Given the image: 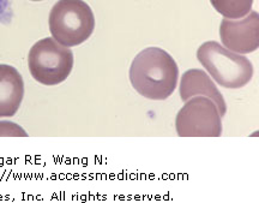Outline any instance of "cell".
<instances>
[{"mask_svg": "<svg viewBox=\"0 0 259 203\" xmlns=\"http://www.w3.org/2000/svg\"><path fill=\"white\" fill-rule=\"evenodd\" d=\"M48 23L57 43L73 47L92 36L95 29V16L83 0H59L51 10Z\"/></svg>", "mask_w": 259, "mask_h": 203, "instance_id": "cell-2", "label": "cell"}, {"mask_svg": "<svg viewBox=\"0 0 259 203\" xmlns=\"http://www.w3.org/2000/svg\"><path fill=\"white\" fill-rule=\"evenodd\" d=\"M221 115L208 98H191L178 112L177 133L181 137H219L222 135Z\"/></svg>", "mask_w": 259, "mask_h": 203, "instance_id": "cell-5", "label": "cell"}, {"mask_svg": "<svg viewBox=\"0 0 259 203\" xmlns=\"http://www.w3.org/2000/svg\"><path fill=\"white\" fill-rule=\"evenodd\" d=\"M73 53L54 38H42L29 51L28 66L32 78L44 86H57L70 76Z\"/></svg>", "mask_w": 259, "mask_h": 203, "instance_id": "cell-4", "label": "cell"}, {"mask_svg": "<svg viewBox=\"0 0 259 203\" xmlns=\"http://www.w3.org/2000/svg\"><path fill=\"white\" fill-rule=\"evenodd\" d=\"M11 18L10 0H0V21L6 22Z\"/></svg>", "mask_w": 259, "mask_h": 203, "instance_id": "cell-11", "label": "cell"}, {"mask_svg": "<svg viewBox=\"0 0 259 203\" xmlns=\"http://www.w3.org/2000/svg\"><path fill=\"white\" fill-rule=\"evenodd\" d=\"M0 136H22L27 137L28 134L25 133L19 125L12 121H0Z\"/></svg>", "mask_w": 259, "mask_h": 203, "instance_id": "cell-10", "label": "cell"}, {"mask_svg": "<svg viewBox=\"0 0 259 203\" xmlns=\"http://www.w3.org/2000/svg\"><path fill=\"white\" fill-rule=\"evenodd\" d=\"M213 9L228 19H240L251 12L253 0H210Z\"/></svg>", "mask_w": 259, "mask_h": 203, "instance_id": "cell-9", "label": "cell"}, {"mask_svg": "<svg viewBox=\"0 0 259 203\" xmlns=\"http://www.w3.org/2000/svg\"><path fill=\"white\" fill-rule=\"evenodd\" d=\"M220 36L227 50L232 52H254L259 46V15L252 11L240 21L225 18L220 25Z\"/></svg>", "mask_w": 259, "mask_h": 203, "instance_id": "cell-6", "label": "cell"}, {"mask_svg": "<svg viewBox=\"0 0 259 203\" xmlns=\"http://www.w3.org/2000/svg\"><path fill=\"white\" fill-rule=\"evenodd\" d=\"M24 98V82L14 66L0 64V117H14Z\"/></svg>", "mask_w": 259, "mask_h": 203, "instance_id": "cell-8", "label": "cell"}, {"mask_svg": "<svg viewBox=\"0 0 259 203\" xmlns=\"http://www.w3.org/2000/svg\"><path fill=\"white\" fill-rule=\"evenodd\" d=\"M179 93L183 101H187L197 95L205 96L216 105L221 117L226 114L227 105L223 95L205 71L200 69L187 70L181 77Z\"/></svg>", "mask_w": 259, "mask_h": 203, "instance_id": "cell-7", "label": "cell"}, {"mask_svg": "<svg viewBox=\"0 0 259 203\" xmlns=\"http://www.w3.org/2000/svg\"><path fill=\"white\" fill-rule=\"evenodd\" d=\"M179 69L169 53L158 47L139 52L130 67V80L135 90L149 100L162 101L173 94Z\"/></svg>", "mask_w": 259, "mask_h": 203, "instance_id": "cell-1", "label": "cell"}, {"mask_svg": "<svg viewBox=\"0 0 259 203\" xmlns=\"http://www.w3.org/2000/svg\"><path fill=\"white\" fill-rule=\"evenodd\" d=\"M197 59L227 89L242 88L253 76V65L247 58L227 50L216 41L204 43L197 51Z\"/></svg>", "mask_w": 259, "mask_h": 203, "instance_id": "cell-3", "label": "cell"}, {"mask_svg": "<svg viewBox=\"0 0 259 203\" xmlns=\"http://www.w3.org/2000/svg\"><path fill=\"white\" fill-rule=\"evenodd\" d=\"M31 2H42V0H31Z\"/></svg>", "mask_w": 259, "mask_h": 203, "instance_id": "cell-12", "label": "cell"}]
</instances>
